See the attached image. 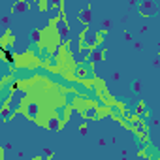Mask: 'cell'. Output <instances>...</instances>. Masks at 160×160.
<instances>
[{"label":"cell","instance_id":"1","mask_svg":"<svg viewBox=\"0 0 160 160\" xmlns=\"http://www.w3.org/2000/svg\"><path fill=\"white\" fill-rule=\"evenodd\" d=\"M55 28L58 30V36H60V40L62 42H68L70 40V25H68V21L66 19H57V23H55Z\"/></svg>","mask_w":160,"mask_h":160},{"label":"cell","instance_id":"2","mask_svg":"<svg viewBox=\"0 0 160 160\" xmlns=\"http://www.w3.org/2000/svg\"><path fill=\"white\" fill-rule=\"evenodd\" d=\"M98 42H100V34H98L96 30H87V32H85V36H83V43H81V45L91 49V47H92V45H96Z\"/></svg>","mask_w":160,"mask_h":160},{"label":"cell","instance_id":"3","mask_svg":"<svg viewBox=\"0 0 160 160\" xmlns=\"http://www.w3.org/2000/svg\"><path fill=\"white\" fill-rule=\"evenodd\" d=\"M139 10H141V13L143 15H154L156 13V10H158V2H154V0H145V2H141L139 4Z\"/></svg>","mask_w":160,"mask_h":160},{"label":"cell","instance_id":"4","mask_svg":"<svg viewBox=\"0 0 160 160\" xmlns=\"http://www.w3.org/2000/svg\"><path fill=\"white\" fill-rule=\"evenodd\" d=\"M25 96H27V94H25V91H17V92H13V96H12V102H10V106H12V108H10L6 113H13V111L19 108V104H21V100H23Z\"/></svg>","mask_w":160,"mask_h":160},{"label":"cell","instance_id":"5","mask_svg":"<svg viewBox=\"0 0 160 160\" xmlns=\"http://www.w3.org/2000/svg\"><path fill=\"white\" fill-rule=\"evenodd\" d=\"M25 113H27V117H30V119H38L40 106H38L36 102H28V104L25 106Z\"/></svg>","mask_w":160,"mask_h":160},{"label":"cell","instance_id":"6","mask_svg":"<svg viewBox=\"0 0 160 160\" xmlns=\"http://www.w3.org/2000/svg\"><path fill=\"white\" fill-rule=\"evenodd\" d=\"M102 57H104V53H102L100 49H91L89 60H91V62H98V60H102Z\"/></svg>","mask_w":160,"mask_h":160},{"label":"cell","instance_id":"7","mask_svg":"<svg viewBox=\"0 0 160 160\" xmlns=\"http://www.w3.org/2000/svg\"><path fill=\"white\" fill-rule=\"evenodd\" d=\"M89 55H91V49H89V47H83V45H81V49H79V53H77V57H75V58H77L79 62H81V60L89 58Z\"/></svg>","mask_w":160,"mask_h":160},{"label":"cell","instance_id":"8","mask_svg":"<svg viewBox=\"0 0 160 160\" xmlns=\"http://www.w3.org/2000/svg\"><path fill=\"white\" fill-rule=\"evenodd\" d=\"M28 8H30V4H28V2H17V4L13 6V10H12V12H13V13H17V12H27Z\"/></svg>","mask_w":160,"mask_h":160},{"label":"cell","instance_id":"9","mask_svg":"<svg viewBox=\"0 0 160 160\" xmlns=\"http://www.w3.org/2000/svg\"><path fill=\"white\" fill-rule=\"evenodd\" d=\"M79 21H83L85 25H87V23L91 21V8H85V10H83L81 13H79Z\"/></svg>","mask_w":160,"mask_h":160},{"label":"cell","instance_id":"10","mask_svg":"<svg viewBox=\"0 0 160 160\" xmlns=\"http://www.w3.org/2000/svg\"><path fill=\"white\" fill-rule=\"evenodd\" d=\"M47 128H49V130H58V128H60V121H58L57 117H51L49 122H47Z\"/></svg>","mask_w":160,"mask_h":160},{"label":"cell","instance_id":"11","mask_svg":"<svg viewBox=\"0 0 160 160\" xmlns=\"http://www.w3.org/2000/svg\"><path fill=\"white\" fill-rule=\"evenodd\" d=\"M75 75H77V77H85V75H87V68H85V66H77Z\"/></svg>","mask_w":160,"mask_h":160},{"label":"cell","instance_id":"12","mask_svg":"<svg viewBox=\"0 0 160 160\" xmlns=\"http://www.w3.org/2000/svg\"><path fill=\"white\" fill-rule=\"evenodd\" d=\"M85 115H87V117H94V115H96V108H89V109L85 111Z\"/></svg>","mask_w":160,"mask_h":160},{"label":"cell","instance_id":"13","mask_svg":"<svg viewBox=\"0 0 160 160\" xmlns=\"http://www.w3.org/2000/svg\"><path fill=\"white\" fill-rule=\"evenodd\" d=\"M43 156H45V158H51V151H49V149H43Z\"/></svg>","mask_w":160,"mask_h":160},{"label":"cell","instance_id":"14","mask_svg":"<svg viewBox=\"0 0 160 160\" xmlns=\"http://www.w3.org/2000/svg\"><path fill=\"white\" fill-rule=\"evenodd\" d=\"M0 160H4V151L0 149Z\"/></svg>","mask_w":160,"mask_h":160},{"label":"cell","instance_id":"15","mask_svg":"<svg viewBox=\"0 0 160 160\" xmlns=\"http://www.w3.org/2000/svg\"><path fill=\"white\" fill-rule=\"evenodd\" d=\"M34 160H42V158H34Z\"/></svg>","mask_w":160,"mask_h":160}]
</instances>
